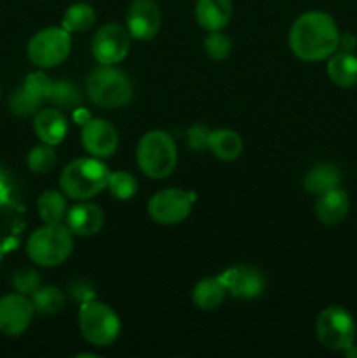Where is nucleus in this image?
I'll return each instance as SVG.
<instances>
[{
  "instance_id": "nucleus-1",
  "label": "nucleus",
  "mask_w": 357,
  "mask_h": 358,
  "mask_svg": "<svg viewBox=\"0 0 357 358\" xmlns=\"http://www.w3.org/2000/svg\"><path fill=\"white\" fill-rule=\"evenodd\" d=\"M340 31L335 20L322 10L298 17L289 31V48L303 62H322L338 51Z\"/></svg>"
},
{
  "instance_id": "nucleus-2",
  "label": "nucleus",
  "mask_w": 357,
  "mask_h": 358,
  "mask_svg": "<svg viewBox=\"0 0 357 358\" xmlns=\"http://www.w3.org/2000/svg\"><path fill=\"white\" fill-rule=\"evenodd\" d=\"M108 177L107 164L98 157H77L63 168L59 187L72 199H90L107 187Z\"/></svg>"
},
{
  "instance_id": "nucleus-3",
  "label": "nucleus",
  "mask_w": 357,
  "mask_h": 358,
  "mask_svg": "<svg viewBox=\"0 0 357 358\" xmlns=\"http://www.w3.org/2000/svg\"><path fill=\"white\" fill-rule=\"evenodd\" d=\"M74 248L72 231L62 222L44 224L27 241V254L42 268H55L70 257Z\"/></svg>"
},
{
  "instance_id": "nucleus-4",
  "label": "nucleus",
  "mask_w": 357,
  "mask_h": 358,
  "mask_svg": "<svg viewBox=\"0 0 357 358\" xmlns=\"http://www.w3.org/2000/svg\"><path fill=\"white\" fill-rule=\"evenodd\" d=\"M136 163L142 173L149 178H167L177 164V147L174 138L161 129L147 131L136 145Z\"/></svg>"
},
{
  "instance_id": "nucleus-5",
  "label": "nucleus",
  "mask_w": 357,
  "mask_h": 358,
  "mask_svg": "<svg viewBox=\"0 0 357 358\" xmlns=\"http://www.w3.org/2000/svg\"><path fill=\"white\" fill-rule=\"evenodd\" d=\"M86 93L98 107L118 108L130 103L133 96V84L125 72L112 65H102L91 70L88 76Z\"/></svg>"
},
{
  "instance_id": "nucleus-6",
  "label": "nucleus",
  "mask_w": 357,
  "mask_h": 358,
  "mask_svg": "<svg viewBox=\"0 0 357 358\" xmlns=\"http://www.w3.org/2000/svg\"><path fill=\"white\" fill-rule=\"evenodd\" d=\"M79 331L90 345L105 348L118 339L121 322L115 311L97 299L84 301L79 308Z\"/></svg>"
},
{
  "instance_id": "nucleus-7",
  "label": "nucleus",
  "mask_w": 357,
  "mask_h": 358,
  "mask_svg": "<svg viewBox=\"0 0 357 358\" xmlns=\"http://www.w3.org/2000/svg\"><path fill=\"white\" fill-rule=\"evenodd\" d=\"M315 332L322 346L332 352H345L356 341V322L342 306H329L318 313Z\"/></svg>"
},
{
  "instance_id": "nucleus-8",
  "label": "nucleus",
  "mask_w": 357,
  "mask_h": 358,
  "mask_svg": "<svg viewBox=\"0 0 357 358\" xmlns=\"http://www.w3.org/2000/svg\"><path fill=\"white\" fill-rule=\"evenodd\" d=\"M72 49L70 31L65 28H44L30 38L27 48L28 59L38 69H52L65 62Z\"/></svg>"
},
{
  "instance_id": "nucleus-9",
  "label": "nucleus",
  "mask_w": 357,
  "mask_h": 358,
  "mask_svg": "<svg viewBox=\"0 0 357 358\" xmlns=\"http://www.w3.org/2000/svg\"><path fill=\"white\" fill-rule=\"evenodd\" d=\"M192 208V196L182 189H163L149 199L150 219L163 226H174L188 219Z\"/></svg>"
},
{
  "instance_id": "nucleus-10",
  "label": "nucleus",
  "mask_w": 357,
  "mask_h": 358,
  "mask_svg": "<svg viewBox=\"0 0 357 358\" xmlns=\"http://www.w3.org/2000/svg\"><path fill=\"white\" fill-rule=\"evenodd\" d=\"M91 49L100 65H115L128 55L130 31L119 23L104 24L94 34Z\"/></svg>"
},
{
  "instance_id": "nucleus-11",
  "label": "nucleus",
  "mask_w": 357,
  "mask_h": 358,
  "mask_svg": "<svg viewBox=\"0 0 357 358\" xmlns=\"http://www.w3.org/2000/svg\"><path fill=\"white\" fill-rule=\"evenodd\" d=\"M35 315L31 299L24 294H7L0 297V332L6 336H20L30 325Z\"/></svg>"
},
{
  "instance_id": "nucleus-12",
  "label": "nucleus",
  "mask_w": 357,
  "mask_h": 358,
  "mask_svg": "<svg viewBox=\"0 0 357 358\" xmlns=\"http://www.w3.org/2000/svg\"><path fill=\"white\" fill-rule=\"evenodd\" d=\"M161 28V10L154 0H133L126 13V30L136 41H150Z\"/></svg>"
},
{
  "instance_id": "nucleus-13",
  "label": "nucleus",
  "mask_w": 357,
  "mask_h": 358,
  "mask_svg": "<svg viewBox=\"0 0 357 358\" xmlns=\"http://www.w3.org/2000/svg\"><path fill=\"white\" fill-rule=\"evenodd\" d=\"M226 294L237 299H252L265 290V276L252 266H233L219 276Z\"/></svg>"
},
{
  "instance_id": "nucleus-14",
  "label": "nucleus",
  "mask_w": 357,
  "mask_h": 358,
  "mask_svg": "<svg viewBox=\"0 0 357 358\" xmlns=\"http://www.w3.org/2000/svg\"><path fill=\"white\" fill-rule=\"evenodd\" d=\"M83 147L94 157H108L118 149V131L105 119H90L80 133Z\"/></svg>"
},
{
  "instance_id": "nucleus-15",
  "label": "nucleus",
  "mask_w": 357,
  "mask_h": 358,
  "mask_svg": "<svg viewBox=\"0 0 357 358\" xmlns=\"http://www.w3.org/2000/svg\"><path fill=\"white\" fill-rule=\"evenodd\" d=\"M349 210L350 198L340 185L317 194L315 215H317L318 222L326 224V226H336V224L343 222L349 215Z\"/></svg>"
},
{
  "instance_id": "nucleus-16",
  "label": "nucleus",
  "mask_w": 357,
  "mask_h": 358,
  "mask_svg": "<svg viewBox=\"0 0 357 358\" xmlns=\"http://www.w3.org/2000/svg\"><path fill=\"white\" fill-rule=\"evenodd\" d=\"M104 226V210L90 201L74 205L66 212V227L77 236H93Z\"/></svg>"
},
{
  "instance_id": "nucleus-17",
  "label": "nucleus",
  "mask_w": 357,
  "mask_h": 358,
  "mask_svg": "<svg viewBox=\"0 0 357 358\" xmlns=\"http://www.w3.org/2000/svg\"><path fill=\"white\" fill-rule=\"evenodd\" d=\"M34 129L38 140L49 145H58L65 140L69 124L58 108H42L34 117Z\"/></svg>"
},
{
  "instance_id": "nucleus-18",
  "label": "nucleus",
  "mask_w": 357,
  "mask_h": 358,
  "mask_svg": "<svg viewBox=\"0 0 357 358\" xmlns=\"http://www.w3.org/2000/svg\"><path fill=\"white\" fill-rule=\"evenodd\" d=\"M195 14L203 30L219 31L231 21L233 3L231 0H198Z\"/></svg>"
},
{
  "instance_id": "nucleus-19",
  "label": "nucleus",
  "mask_w": 357,
  "mask_h": 358,
  "mask_svg": "<svg viewBox=\"0 0 357 358\" xmlns=\"http://www.w3.org/2000/svg\"><path fill=\"white\" fill-rule=\"evenodd\" d=\"M328 76L340 87H354L357 84V56L346 51H336L329 56Z\"/></svg>"
},
{
  "instance_id": "nucleus-20",
  "label": "nucleus",
  "mask_w": 357,
  "mask_h": 358,
  "mask_svg": "<svg viewBox=\"0 0 357 358\" xmlns=\"http://www.w3.org/2000/svg\"><path fill=\"white\" fill-rule=\"evenodd\" d=\"M342 182V173H340L338 166L332 163H317L304 177L303 185L310 194H321V192L329 191L332 187H338Z\"/></svg>"
},
{
  "instance_id": "nucleus-21",
  "label": "nucleus",
  "mask_w": 357,
  "mask_h": 358,
  "mask_svg": "<svg viewBox=\"0 0 357 358\" xmlns=\"http://www.w3.org/2000/svg\"><path fill=\"white\" fill-rule=\"evenodd\" d=\"M209 149L223 161H234L241 154L244 142L233 129H214L209 135Z\"/></svg>"
},
{
  "instance_id": "nucleus-22",
  "label": "nucleus",
  "mask_w": 357,
  "mask_h": 358,
  "mask_svg": "<svg viewBox=\"0 0 357 358\" xmlns=\"http://www.w3.org/2000/svg\"><path fill=\"white\" fill-rule=\"evenodd\" d=\"M224 296H226V289H224L220 278H205L198 282L192 289V303L198 306L200 310H216L223 304Z\"/></svg>"
},
{
  "instance_id": "nucleus-23",
  "label": "nucleus",
  "mask_w": 357,
  "mask_h": 358,
  "mask_svg": "<svg viewBox=\"0 0 357 358\" xmlns=\"http://www.w3.org/2000/svg\"><path fill=\"white\" fill-rule=\"evenodd\" d=\"M31 303H34L35 313L51 317L65 308V294L56 285H41L31 294Z\"/></svg>"
},
{
  "instance_id": "nucleus-24",
  "label": "nucleus",
  "mask_w": 357,
  "mask_h": 358,
  "mask_svg": "<svg viewBox=\"0 0 357 358\" xmlns=\"http://www.w3.org/2000/svg\"><path fill=\"white\" fill-rule=\"evenodd\" d=\"M37 212L38 217L46 224L62 222L66 215V201L65 196L55 189H48L42 192L37 199Z\"/></svg>"
},
{
  "instance_id": "nucleus-25",
  "label": "nucleus",
  "mask_w": 357,
  "mask_h": 358,
  "mask_svg": "<svg viewBox=\"0 0 357 358\" xmlns=\"http://www.w3.org/2000/svg\"><path fill=\"white\" fill-rule=\"evenodd\" d=\"M97 21V13H94L93 7L86 2H77L72 3L69 9L63 14L62 27L65 28L70 34H79V31L90 30L91 27Z\"/></svg>"
},
{
  "instance_id": "nucleus-26",
  "label": "nucleus",
  "mask_w": 357,
  "mask_h": 358,
  "mask_svg": "<svg viewBox=\"0 0 357 358\" xmlns=\"http://www.w3.org/2000/svg\"><path fill=\"white\" fill-rule=\"evenodd\" d=\"M48 100L62 108H76L79 107L83 96H80V91L77 90L76 84L70 83V80H55Z\"/></svg>"
},
{
  "instance_id": "nucleus-27",
  "label": "nucleus",
  "mask_w": 357,
  "mask_h": 358,
  "mask_svg": "<svg viewBox=\"0 0 357 358\" xmlns=\"http://www.w3.org/2000/svg\"><path fill=\"white\" fill-rule=\"evenodd\" d=\"M56 159H58V156H56L52 145L42 142L41 145L31 147L27 156V164L34 173H48L55 168Z\"/></svg>"
},
{
  "instance_id": "nucleus-28",
  "label": "nucleus",
  "mask_w": 357,
  "mask_h": 358,
  "mask_svg": "<svg viewBox=\"0 0 357 358\" xmlns=\"http://www.w3.org/2000/svg\"><path fill=\"white\" fill-rule=\"evenodd\" d=\"M107 187L115 199L126 201V199L133 198L136 194V191H139V182H136V178L130 171L119 170L111 173Z\"/></svg>"
},
{
  "instance_id": "nucleus-29",
  "label": "nucleus",
  "mask_w": 357,
  "mask_h": 358,
  "mask_svg": "<svg viewBox=\"0 0 357 358\" xmlns=\"http://www.w3.org/2000/svg\"><path fill=\"white\" fill-rule=\"evenodd\" d=\"M42 101H38L34 94L28 93L23 86L20 90L14 91L9 98V110L13 112L16 117H30V115L37 114L38 105Z\"/></svg>"
},
{
  "instance_id": "nucleus-30",
  "label": "nucleus",
  "mask_w": 357,
  "mask_h": 358,
  "mask_svg": "<svg viewBox=\"0 0 357 358\" xmlns=\"http://www.w3.org/2000/svg\"><path fill=\"white\" fill-rule=\"evenodd\" d=\"M231 48H233L231 38L227 37V35L220 34V30L210 31V35L205 38V42H203V49H205V52L210 56V58L216 59V62H220V59L227 58V55L231 52Z\"/></svg>"
},
{
  "instance_id": "nucleus-31",
  "label": "nucleus",
  "mask_w": 357,
  "mask_h": 358,
  "mask_svg": "<svg viewBox=\"0 0 357 358\" xmlns=\"http://www.w3.org/2000/svg\"><path fill=\"white\" fill-rule=\"evenodd\" d=\"M52 80L46 76L44 72H31L28 73L27 79H24L23 87L30 94H34L38 101H44L49 98V93H51Z\"/></svg>"
},
{
  "instance_id": "nucleus-32",
  "label": "nucleus",
  "mask_w": 357,
  "mask_h": 358,
  "mask_svg": "<svg viewBox=\"0 0 357 358\" xmlns=\"http://www.w3.org/2000/svg\"><path fill=\"white\" fill-rule=\"evenodd\" d=\"M13 287L16 292L31 296L41 287V276L34 269H20L13 276Z\"/></svg>"
},
{
  "instance_id": "nucleus-33",
  "label": "nucleus",
  "mask_w": 357,
  "mask_h": 358,
  "mask_svg": "<svg viewBox=\"0 0 357 358\" xmlns=\"http://www.w3.org/2000/svg\"><path fill=\"white\" fill-rule=\"evenodd\" d=\"M210 129L205 126H192L188 131V142L192 150H203L209 147Z\"/></svg>"
},
{
  "instance_id": "nucleus-34",
  "label": "nucleus",
  "mask_w": 357,
  "mask_h": 358,
  "mask_svg": "<svg viewBox=\"0 0 357 358\" xmlns=\"http://www.w3.org/2000/svg\"><path fill=\"white\" fill-rule=\"evenodd\" d=\"M357 41L352 34H340V44L338 49L340 51H346V52H352L354 48H356Z\"/></svg>"
},
{
  "instance_id": "nucleus-35",
  "label": "nucleus",
  "mask_w": 357,
  "mask_h": 358,
  "mask_svg": "<svg viewBox=\"0 0 357 358\" xmlns=\"http://www.w3.org/2000/svg\"><path fill=\"white\" fill-rule=\"evenodd\" d=\"M343 353H345L346 357H357V348H356V345H352V346H350V348H346Z\"/></svg>"
}]
</instances>
